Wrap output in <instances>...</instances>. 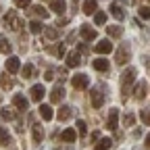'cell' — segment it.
<instances>
[{
	"mask_svg": "<svg viewBox=\"0 0 150 150\" xmlns=\"http://www.w3.org/2000/svg\"><path fill=\"white\" fill-rule=\"evenodd\" d=\"M73 2H77V0H73Z\"/></svg>",
	"mask_w": 150,
	"mask_h": 150,
	"instance_id": "f6af8a7d",
	"label": "cell"
},
{
	"mask_svg": "<svg viewBox=\"0 0 150 150\" xmlns=\"http://www.w3.org/2000/svg\"><path fill=\"white\" fill-rule=\"evenodd\" d=\"M81 11H83L86 15H94V13L98 11V2H96V0H83Z\"/></svg>",
	"mask_w": 150,
	"mask_h": 150,
	"instance_id": "2e32d148",
	"label": "cell"
},
{
	"mask_svg": "<svg viewBox=\"0 0 150 150\" xmlns=\"http://www.w3.org/2000/svg\"><path fill=\"white\" fill-rule=\"evenodd\" d=\"M110 15L115 17L117 21H123V19H125V13H123L121 2H112V4H110Z\"/></svg>",
	"mask_w": 150,
	"mask_h": 150,
	"instance_id": "5bb4252c",
	"label": "cell"
},
{
	"mask_svg": "<svg viewBox=\"0 0 150 150\" xmlns=\"http://www.w3.org/2000/svg\"><path fill=\"white\" fill-rule=\"evenodd\" d=\"M117 119H119V110H117V108H110V110H108V117H106V127H108L110 131L117 129Z\"/></svg>",
	"mask_w": 150,
	"mask_h": 150,
	"instance_id": "52a82bcc",
	"label": "cell"
},
{
	"mask_svg": "<svg viewBox=\"0 0 150 150\" xmlns=\"http://www.w3.org/2000/svg\"><path fill=\"white\" fill-rule=\"evenodd\" d=\"M0 100H2V96H0Z\"/></svg>",
	"mask_w": 150,
	"mask_h": 150,
	"instance_id": "bcb514c9",
	"label": "cell"
},
{
	"mask_svg": "<svg viewBox=\"0 0 150 150\" xmlns=\"http://www.w3.org/2000/svg\"><path fill=\"white\" fill-rule=\"evenodd\" d=\"M4 23H6V27H11L13 31H21V29H23V21L15 15V11H8V13L4 15Z\"/></svg>",
	"mask_w": 150,
	"mask_h": 150,
	"instance_id": "7a4b0ae2",
	"label": "cell"
},
{
	"mask_svg": "<svg viewBox=\"0 0 150 150\" xmlns=\"http://www.w3.org/2000/svg\"><path fill=\"white\" fill-rule=\"evenodd\" d=\"M146 90H148L146 81L136 83V88H134V98H136V100H144V98H146Z\"/></svg>",
	"mask_w": 150,
	"mask_h": 150,
	"instance_id": "8fae6325",
	"label": "cell"
},
{
	"mask_svg": "<svg viewBox=\"0 0 150 150\" xmlns=\"http://www.w3.org/2000/svg\"><path fill=\"white\" fill-rule=\"evenodd\" d=\"M6 71H8V73L21 71V61H19L17 56H8V61H6Z\"/></svg>",
	"mask_w": 150,
	"mask_h": 150,
	"instance_id": "9a60e30c",
	"label": "cell"
},
{
	"mask_svg": "<svg viewBox=\"0 0 150 150\" xmlns=\"http://www.w3.org/2000/svg\"><path fill=\"white\" fill-rule=\"evenodd\" d=\"M31 13H33V15H38V17H42V19H48V15H50L44 6H31Z\"/></svg>",
	"mask_w": 150,
	"mask_h": 150,
	"instance_id": "83f0119b",
	"label": "cell"
},
{
	"mask_svg": "<svg viewBox=\"0 0 150 150\" xmlns=\"http://www.w3.org/2000/svg\"><path fill=\"white\" fill-rule=\"evenodd\" d=\"M134 121H136V117L131 115V112H127V115H123V125L131 127V125H134Z\"/></svg>",
	"mask_w": 150,
	"mask_h": 150,
	"instance_id": "d590c367",
	"label": "cell"
},
{
	"mask_svg": "<svg viewBox=\"0 0 150 150\" xmlns=\"http://www.w3.org/2000/svg\"><path fill=\"white\" fill-rule=\"evenodd\" d=\"M65 8H67V2H65V0H52V2H50V11L56 13V15H63Z\"/></svg>",
	"mask_w": 150,
	"mask_h": 150,
	"instance_id": "ac0fdd59",
	"label": "cell"
},
{
	"mask_svg": "<svg viewBox=\"0 0 150 150\" xmlns=\"http://www.w3.org/2000/svg\"><path fill=\"white\" fill-rule=\"evenodd\" d=\"M0 115H2V119H6V121H13V119H15L13 108H2V112H0Z\"/></svg>",
	"mask_w": 150,
	"mask_h": 150,
	"instance_id": "e575fe53",
	"label": "cell"
},
{
	"mask_svg": "<svg viewBox=\"0 0 150 150\" xmlns=\"http://www.w3.org/2000/svg\"><path fill=\"white\" fill-rule=\"evenodd\" d=\"M79 52H81V54H88V46L81 44V46H79Z\"/></svg>",
	"mask_w": 150,
	"mask_h": 150,
	"instance_id": "7bdbcfd3",
	"label": "cell"
},
{
	"mask_svg": "<svg viewBox=\"0 0 150 150\" xmlns=\"http://www.w3.org/2000/svg\"><path fill=\"white\" fill-rule=\"evenodd\" d=\"M13 142V138H11V134H8V129L6 127H0V144L2 146H8Z\"/></svg>",
	"mask_w": 150,
	"mask_h": 150,
	"instance_id": "cb8c5ba5",
	"label": "cell"
},
{
	"mask_svg": "<svg viewBox=\"0 0 150 150\" xmlns=\"http://www.w3.org/2000/svg\"><path fill=\"white\" fill-rule=\"evenodd\" d=\"M79 33H81V38L86 42H92V40H96V29H92L90 25H81V29H79Z\"/></svg>",
	"mask_w": 150,
	"mask_h": 150,
	"instance_id": "9c48e42d",
	"label": "cell"
},
{
	"mask_svg": "<svg viewBox=\"0 0 150 150\" xmlns=\"http://www.w3.org/2000/svg\"><path fill=\"white\" fill-rule=\"evenodd\" d=\"M136 79V69L134 67H127L123 73H121V88H123V100L127 98V94H129V86L134 83Z\"/></svg>",
	"mask_w": 150,
	"mask_h": 150,
	"instance_id": "6da1fadb",
	"label": "cell"
},
{
	"mask_svg": "<svg viewBox=\"0 0 150 150\" xmlns=\"http://www.w3.org/2000/svg\"><path fill=\"white\" fill-rule=\"evenodd\" d=\"M140 119H142V123L150 125V108H144V110H140Z\"/></svg>",
	"mask_w": 150,
	"mask_h": 150,
	"instance_id": "836d02e7",
	"label": "cell"
},
{
	"mask_svg": "<svg viewBox=\"0 0 150 150\" xmlns=\"http://www.w3.org/2000/svg\"><path fill=\"white\" fill-rule=\"evenodd\" d=\"M63 98H65V90H63L61 86H56V88H54V90L50 92V100H52V102L56 104V102H61Z\"/></svg>",
	"mask_w": 150,
	"mask_h": 150,
	"instance_id": "d6986e66",
	"label": "cell"
},
{
	"mask_svg": "<svg viewBox=\"0 0 150 150\" xmlns=\"http://www.w3.org/2000/svg\"><path fill=\"white\" fill-rule=\"evenodd\" d=\"M71 83H73V88H75V90H86V88L90 86V79H88V75L77 73V75H75V77L71 79Z\"/></svg>",
	"mask_w": 150,
	"mask_h": 150,
	"instance_id": "277c9868",
	"label": "cell"
},
{
	"mask_svg": "<svg viewBox=\"0 0 150 150\" xmlns=\"http://www.w3.org/2000/svg\"><path fill=\"white\" fill-rule=\"evenodd\" d=\"M73 115V108L71 106H61L59 108V121H69Z\"/></svg>",
	"mask_w": 150,
	"mask_h": 150,
	"instance_id": "7402d4cb",
	"label": "cell"
},
{
	"mask_svg": "<svg viewBox=\"0 0 150 150\" xmlns=\"http://www.w3.org/2000/svg\"><path fill=\"white\" fill-rule=\"evenodd\" d=\"M59 79H61V81L67 79V69H59Z\"/></svg>",
	"mask_w": 150,
	"mask_h": 150,
	"instance_id": "60d3db41",
	"label": "cell"
},
{
	"mask_svg": "<svg viewBox=\"0 0 150 150\" xmlns=\"http://www.w3.org/2000/svg\"><path fill=\"white\" fill-rule=\"evenodd\" d=\"M38 110H40V117L44 119V121H50L54 115H52V106H48V104H40V108H38Z\"/></svg>",
	"mask_w": 150,
	"mask_h": 150,
	"instance_id": "ffe728a7",
	"label": "cell"
},
{
	"mask_svg": "<svg viewBox=\"0 0 150 150\" xmlns=\"http://www.w3.org/2000/svg\"><path fill=\"white\" fill-rule=\"evenodd\" d=\"M94 23H96V25H104L106 23V13L96 11V13H94Z\"/></svg>",
	"mask_w": 150,
	"mask_h": 150,
	"instance_id": "f1b7e54d",
	"label": "cell"
},
{
	"mask_svg": "<svg viewBox=\"0 0 150 150\" xmlns=\"http://www.w3.org/2000/svg\"><path fill=\"white\" fill-rule=\"evenodd\" d=\"M31 4V0H15V6H19V8H27Z\"/></svg>",
	"mask_w": 150,
	"mask_h": 150,
	"instance_id": "74e56055",
	"label": "cell"
},
{
	"mask_svg": "<svg viewBox=\"0 0 150 150\" xmlns=\"http://www.w3.org/2000/svg\"><path fill=\"white\" fill-rule=\"evenodd\" d=\"M94 148H96V150H108V148H112V140L110 138H100Z\"/></svg>",
	"mask_w": 150,
	"mask_h": 150,
	"instance_id": "d4e9b609",
	"label": "cell"
},
{
	"mask_svg": "<svg viewBox=\"0 0 150 150\" xmlns=\"http://www.w3.org/2000/svg\"><path fill=\"white\" fill-rule=\"evenodd\" d=\"M46 50H48L50 54H54L56 59H63V56H67L65 44H56V46H46Z\"/></svg>",
	"mask_w": 150,
	"mask_h": 150,
	"instance_id": "4fadbf2b",
	"label": "cell"
},
{
	"mask_svg": "<svg viewBox=\"0 0 150 150\" xmlns=\"http://www.w3.org/2000/svg\"><path fill=\"white\" fill-rule=\"evenodd\" d=\"M42 29H44V25H42L40 21H31V23H29V31H31V33H42Z\"/></svg>",
	"mask_w": 150,
	"mask_h": 150,
	"instance_id": "1f68e13d",
	"label": "cell"
},
{
	"mask_svg": "<svg viewBox=\"0 0 150 150\" xmlns=\"http://www.w3.org/2000/svg\"><path fill=\"white\" fill-rule=\"evenodd\" d=\"M81 65V52H69L67 54V67H79Z\"/></svg>",
	"mask_w": 150,
	"mask_h": 150,
	"instance_id": "30bf717a",
	"label": "cell"
},
{
	"mask_svg": "<svg viewBox=\"0 0 150 150\" xmlns=\"http://www.w3.org/2000/svg\"><path fill=\"white\" fill-rule=\"evenodd\" d=\"M129 56H131V50H129V46H127V44H123V46L117 50V56H115V61H117L119 65H125V63L129 61Z\"/></svg>",
	"mask_w": 150,
	"mask_h": 150,
	"instance_id": "5b68a950",
	"label": "cell"
},
{
	"mask_svg": "<svg viewBox=\"0 0 150 150\" xmlns=\"http://www.w3.org/2000/svg\"><path fill=\"white\" fill-rule=\"evenodd\" d=\"M146 148H148V150H150V134H148V136H146Z\"/></svg>",
	"mask_w": 150,
	"mask_h": 150,
	"instance_id": "ee69618b",
	"label": "cell"
},
{
	"mask_svg": "<svg viewBox=\"0 0 150 150\" xmlns=\"http://www.w3.org/2000/svg\"><path fill=\"white\" fill-rule=\"evenodd\" d=\"M13 50V44L8 40H0V54H8Z\"/></svg>",
	"mask_w": 150,
	"mask_h": 150,
	"instance_id": "f546056e",
	"label": "cell"
},
{
	"mask_svg": "<svg viewBox=\"0 0 150 150\" xmlns=\"http://www.w3.org/2000/svg\"><path fill=\"white\" fill-rule=\"evenodd\" d=\"M92 67L100 73H104V71H108V61L106 59H96V61H92Z\"/></svg>",
	"mask_w": 150,
	"mask_h": 150,
	"instance_id": "44dd1931",
	"label": "cell"
},
{
	"mask_svg": "<svg viewBox=\"0 0 150 150\" xmlns=\"http://www.w3.org/2000/svg\"><path fill=\"white\" fill-rule=\"evenodd\" d=\"M13 104H15L19 110H27V106H29V100H27L25 96H21V94H15V96H13Z\"/></svg>",
	"mask_w": 150,
	"mask_h": 150,
	"instance_id": "7c38bea8",
	"label": "cell"
},
{
	"mask_svg": "<svg viewBox=\"0 0 150 150\" xmlns=\"http://www.w3.org/2000/svg\"><path fill=\"white\" fill-rule=\"evenodd\" d=\"M29 94H31V100H33V102H42L44 94H46V88H44L42 83H35V86L29 90Z\"/></svg>",
	"mask_w": 150,
	"mask_h": 150,
	"instance_id": "8992f818",
	"label": "cell"
},
{
	"mask_svg": "<svg viewBox=\"0 0 150 150\" xmlns=\"http://www.w3.org/2000/svg\"><path fill=\"white\" fill-rule=\"evenodd\" d=\"M90 102H92L94 108H100V106L104 104V94H102L100 88H94V90H92V94H90Z\"/></svg>",
	"mask_w": 150,
	"mask_h": 150,
	"instance_id": "3957f363",
	"label": "cell"
},
{
	"mask_svg": "<svg viewBox=\"0 0 150 150\" xmlns=\"http://www.w3.org/2000/svg\"><path fill=\"white\" fill-rule=\"evenodd\" d=\"M94 52H98V54H108V52H112L110 40H100L96 46H94Z\"/></svg>",
	"mask_w": 150,
	"mask_h": 150,
	"instance_id": "ba28073f",
	"label": "cell"
},
{
	"mask_svg": "<svg viewBox=\"0 0 150 150\" xmlns=\"http://www.w3.org/2000/svg\"><path fill=\"white\" fill-rule=\"evenodd\" d=\"M44 33H46L48 40H56V38H59V29H56V27H46Z\"/></svg>",
	"mask_w": 150,
	"mask_h": 150,
	"instance_id": "4dcf8cb0",
	"label": "cell"
},
{
	"mask_svg": "<svg viewBox=\"0 0 150 150\" xmlns=\"http://www.w3.org/2000/svg\"><path fill=\"white\" fill-rule=\"evenodd\" d=\"M31 131H33V142L40 144V142L44 140V127H42L40 123H33V125H31Z\"/></svg>",
	"mask_w": 150,
	"mask_h": 150,
	"instance_id": "e0dca14e",
	"label": "cell"
},
{
	"mask_svg": "<svg viewBox=\"0 0 150 150\" xmlns=\"http://www.w3.org/2000/svg\"><path fill=\"white\" fill-rule=\"evenodd\" d=\"M44 79H46V81H52V79H54V71H52V69H48V71L44 73Z\"/></svg>",
	"mask_w": 150,
	"mask_h": 150,
	"instance_id": "ab89813d",
	"label": "cell"
},
{
	"mask_svg": "<svg viewBox=\"0 0 150 150\" xmlns=\"http://www.w3.org/2000/svg\"><path fill=\"white\" fill-rule=\"evenodd\" d=\"M140 17H142V19H150V8H148V6H142V8H140Z\"/></svg>",
	"mask_w": 150,
	"mask_h": 150,
	"instance_id": "f35d334b",
	"label": "cell"
},
{
	"mask_svg": "<svg viewBox=\"0 0 150 150\" xmlns=\"http://www.w3.org/2000/svg\"><path fill=\"white\" fill-rule=\"evenodd\" d=\"M106 33H108V38H121L123 35V27L121 25H108Z\"/></svg>",
	"mask_w": 150,
	"mask_h": 150,
	"instance_id": "603a6c76",
	"label": "cell"
},
{
	"mask_svg": "<svg viewBox=\"0 0 150 150\" xmlns=\"http://www.w3.org/2000/svg\"><path fill=\"white\" fill-rule=\"evenodd\" d=\"M100 140V134H98V131H94V134H92V142H98Z\"/></svg>",
	"mask_w": 150,
	"mask_h": 150,
	"instance_id": "b9f144b4",
	"label": "cell"
},
{
	"mask_svg": "<svg viewBox=\"0 0 150 150\" xmlns=\"http://www.w3.org/2000/svg\"><path fill=\"white\" fill-rule=\"evenodd\" d=\"M21 75H23L25 79H31V77H33V67H31V65H25V67L21 69Z\"/></svg>",
	"mask_w": 150,
	"mask_h": 150,
	"instance_id": "d6a6232c",
	"label": "cell"
},
{
	"mask_svg": "<svg viewBox=\"0 0 150 150\" xmlns=\"http://www.w3.org/2000/svg\"><path fill=\"white\" fill-rule=\"evenodd\" d=\"M0 86H2V90H11L13 88V79L8 77V71L0 75Z\"/></svg>",
	"mask_w": 150,
	"mask_h": 150,
	"instance_id": "484cf974",
	"label": "cell"
},
{
	"mask_svg": "<svg viewBox=\"0 0 150 150\" xmlns=\"http://www.w3.org/2000/svg\"><path fill=\"white\" fill-rule=\"evenodd\" d=\"M77 134H79V136H86V134H88V125H86V121H77Z\"/></svg>",
	"mask_w": 150,
	"mask_h": 150,
	"instance_id": "8d00e7d4",
	"label": "cell"
},
{
	"mask_svg": "<svg viewBox=\"0 0 150 150\" xmlns=\"http://www.w3.org/2000/svg\"><path fill=\"white\" fill-rule=\"evenodd\" d=\"M75 138H77L75 129H65L63 134H61V140H63V142H75Z\"/></svg>",
	"mask_w": 150,
	"mask_h": 150,
	"instance_id": "4316f807",
	"label": "cell"
}]
</instances>
